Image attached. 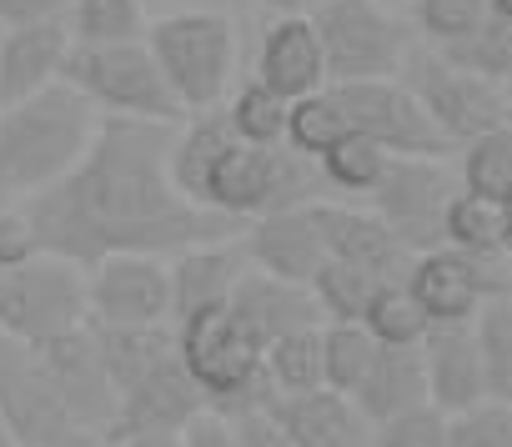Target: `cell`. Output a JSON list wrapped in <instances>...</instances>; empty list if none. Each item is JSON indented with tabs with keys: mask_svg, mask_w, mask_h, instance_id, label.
Wrapping results in <instances>:
<instances>
[{
	"mask_svg": "<svg viewBox=\"0 0 512 447\" xmlns=\"http://www.w3.org/2000/svg\"><path fill=\"white\" fill-rule=\"evenodd\" d=\"M171 121L101 116L91 151L41 196L26 201L41 252L96 267L116 252L176 257L196 242L241 237L246 221L196 206L171 181Z\"/></svg>",
	"mask_w": 512,
	"mask_h": 447,
	"instance_id": "cell-1",
	"label": "cell"
},
{
	"mask_svg": "<svg viewBox=\"0 0 512 447\" xmlns=\"http://www.w3.org/2000/svg\"><path fill=\"white\" fill-rule=\"evenodd\" d=\"M96 126L101 111L71 81L0 106V206H26L31 196L56 186L91 151Z\"/></svg>",
	"mask_w": 512,
	"mask_h": 447,
	"instance_id": "cell-2",
	"label": "cell"
},
{
	"mask_svg": "<svg viewBox=\"0 0 512 447\" xmlns=\"http://www.w3.org/2000/svg\"><path fill=\"white\" fill-rule=\"evenodd\" d=\"M176 352L196 387L206 392V407L236 417L246 407H272L277 387L267 377V347L256 342L231 307H211L176 322Z\"/></svg>",
	"mask_w": 512,
	"mask_h": 447,
	"instance_id": "cell-3",
	"label": "cell"
},
{
	"mask_svg": "<svg viewBox=\"0 0 512 447\" xmlns=\"http://www.w3.org/2000/svg\"><path fill=\"white\" fill-rule=\"evenodd\" d=\"M322 196H332V186L312 156H297L287 141L282 146H251V141L231 136V146L211 166L201 206H211L231 221H256L267 211L312 206Z\"/></svg>",
	"mask_w": 512,
	"mask_h": 447,
	"instance_id": "cell-4",
	"label": "cell"
},
{
	"mask_svg": "<svg viewBox=\"0 0 512 447\" xmlns=\"http://www.w3.org/2000/svg\"><path fill=\"white\" fill-rule=\"evenodd\" d=\"M146 46L176 91L181 111H211L231 91L236 71V31L221 11H176L146 26Z\"/></svg>",
	"mask_w": 512,
	"mask_h": 447,
	"instance_id": "cell-5",
	"label": "cell"
},
{
	"mask_svg": "<svg viewBox=\"0 0 512 447\" xmlns=\"http://www.w3.org/2000/svg\"><path fill=\"white\" fill-rule=\"evenodd\" d=\"M66 81L101 111V116H136V121H171L181 126L186 111L176 91L166 86L146 36L141 41H101V46H71Z\"/></svg>",
	"mask_w": 512,
	"mask_h": 447,
	"instance_id": "cell-6",
	"label": "cell"
},
{
	"mask_svg": "<svg viewBox=\"0 0 512 447\" xmlns=\"http://www.w3.org/2000/svg\"><path fill=\"white\" fill-rule=\"evenodd\" d=\"M86 322H91V287L81 262L36 252L21 267L0 272V337L41 347Z\"/></svg>",
	"mask_w": 512,
	"mask_h": 447,
	"instance_id": "cell-7",
	"label": "cell"
},
{
	"mask_svg": "<svg viewBox=\"0 0 512 447\" xmlns=\"http://www.w3.org/2000/svg\"><path fill=\"white\" fill-rule=\"evenodd\" d=\"M397 81L422 101V111L432 116V126L452 141V146H467L472 136L492 131L507 121V101H502V86L462 71L457 61H447L437 46H407L402 66H397Z\"/></svg>",
	"mask_w": 512,
	"mask_h": 447,
	"instance_id": "cell-8",
	"label": "cell"
},
{
	"mask_svg": "<svg viewBox=\"0 0 512 447\" xmlns=\"http://www.w3.org/2000/svg\"><path fill=\"white\" fill-rule=\"evenodd\" d=\"M0 417L16 447H101V437L71 417L41 352L16 337H0Z\"/></svg>",
	"mask_w": 512,
	"mask_h": 447,
	"instance_id": "cell-9",
	"label": "cell"
},
{
	"mask_svg": "<svg viewBox=\"0 0 512 447\" xmlns=\"http://www.w3.org/2000/svg\"><path fill=\"white\" fill-rule=\"evenodd\" d=\"M312 26L322 36L332 86L397 76V66L412 46L402 36V26L387 16L382 0H317Z\"/></svg>",
	"mask_w": 512,
	"mask_h": 447,
	"instance_id": "cell-10",
	"label": "cell"
},
{
	"mask_svg": "<svg viewBox=\"0 0 512 447\" xmlns=\"http://www.w3.org/2000/svg\"><path fill=\"white\" fill-rule=\"evenodd\" d=\"M462 191V176L442 156H392L382 181L372 186L367 206L397 232V242L417 257L442 247L447 201Z\"/></svg>",
	"mask_w": 512,
	"mask_h": 447,
	"instance_id": "cell-11",
	"label": "cell"
},
{
	"mask_svg": "<svg viewBox=\"0 0 512 447\" xmlns=\"http://www.w3.org/2000/svg\"><path fill=\"white\" fill-rule=\"evenodd\" d=\"M352 131L372 136L382 151L392 156H452L457 146L432 126V116L422 111V101L397 81V76H377V81H347L332 86Z\"/></svg>",
	"mask_w": 512,
	"mask_h": 447,
	"instance_id": "cell-12",
	"label": "cell"
},
{
	"mask_svg": "<svg viewBox=\"0 0 512 447\" xmlns=\"http://www.w3.org/2000/svg\"><path fill=\"white\" fill-rule=\"evenodd\" d=\"M502 262H507V252L467 257L457 247H432V252L412 257L407 287L422 302V312L432 317V327H457V322H472L492 292H502Z\"/></svg>",
	"mask_w": 512,
	"mask_h": 447,
	"instance_id": "cell-13",
	"label": "cell"
},
{
	"mask_svg": "<svg viewBox=\"0 0 512 447\" xmlns=\"http://www.w3.org/2000/svg\"><path fill=\"white\" fill-rule=\"evenodd\" d=\"M91 322L101 327H146L171 322V267L151 252H116L86 267Z\"/></svg>",
	"mask_w": 512,
	"mask_h": 447,
	"instance_id": "cell-14",
	"label": "cell"
},
{
	"mask_svg": "<svg viewBox=\"0 0 512 447\" xmlns=\"http://www.w3.org/2000/svg\"><path fill=\"white\" fill-rule=\"evenodd\" d=\"M36 352H41V362H46L56 392L66 397L71 417H76L91 437L111 442L116 387H111V372H106L101 347H96V337H91V322H86V327H71V332H61V337H51V342H41Z\"/></svg>",
	"mask_w": 512,
	"mask_h": 447,
	"instance_id": "cell-15",
	"label": "cell"
},
{
	"mask_svg": "<svg viewBox=\"0 0 512 447\" xmlns=\"http://www.w3.org/2000/svg\"><path fill=\"white\" fill-rule=\"evenodd\" d=\"M196 412H206V392L186 372L181 352H171V357H161L156 367H146L136 382H126L116 392L111 442H121L131 432H181Z\"/></svg>",
	"mask_w": 512,
	"mask_h": 447,
	"instance_id": "cell-16",
	"label": "cell"
},
{
	"mask_svg": "<svg viewBox=\"0 0 512 447\" xmlns=\"http://www.w3.org/2000/svg\"><path fill=\"white\" fill-rule=\"evenodd\" d=\"M312 221H317V232L327 242V257L367 267L382 282H402L412 272V252L397 242V232L372 206H357V201H342V196H322V201H312Z\"/></svg>",
	"mask_w": 512,
	"mask_h": 447,
	"instance_id": "cell-17",
	"label": "cell"
},
{
	"mask_svg": "<svg viewBox=\"0 0 512 447\" xmlns=\"http://www.w3.org/2000/svg\"><path fill=\"white\" fill-rule=\"evenodd\" d=\"M241 252L256 272H272L287 282H307L327 267V242L312 221V206H287V211H267L241 227Z\"/></svg>",
	"mask_w": 512,
	"mask_h": 447,
	"instance_id": "cell-18",
	"label": "cell"
},
{
	"mask_svg": "<svg viewBox=\"0 0 512 447\" xmlns=\"http://www.w3.org/2000/svg\"><path fill=\"white\" fill-rule=\"evenodd\" d=\"M71 46H76V36L66 21L6 26V36H0V106L26 101V96L66 81Z\"/></svg>",
	"mask_w": 512,
	"mask_h": 447,
	"instance_id": "cell-19",
	"label": "cell"
},
{
	"mask_svg": "<svg viewBox=\"0 0 512 447\" xmlns=\"http://www.w3.org/2000/svg\"><path fill=\"white\" fill-rule=\"evenodd\" d=\"M226 307L241 317V327L262 347H272L287 332H302V327H322L327 322L307 282H287V277L256 272V267L241 272V282H236V292H231Z\"/></svg>",
	"mask_w": 512,
	"mask_h": 447,
	"instance_id": "cell-20",
	"label": "cell"
},
{
	"mask_svg": "<svg viewBox=\"0 0 512 447\" xmlns=\"http://www.w3.org/2000/svg\"><path fill=\"white\" fill-rule=\"evenodd\" d=\"M422 367H427V402H437L447 417L487 402V367L472 322L457 327H432L422 337Z\"/></svg>",
	"mask_w": 512,
	"mask_h": 447,
	"instance_id": "cell-21",
	"label": "cell"
},
{
	"mask_svg": "<svg viewBox=\"0 0 512 447\" xmlns=\"http://www.w3.org/2000/svg\"><path fill=\"white\" fill-rule=\"evenodd\" d=\"M256 76H262L272 91H282L287 101L332 86L327 51H322V36H317L312 16H277L272 21V31L262 36V51H256Z\"/></svg>",
	"mask_w": 512,
	"mask_h": 447,
	"instance_id": "cell-22",
	"label": "cell"
},
{
	"mask_svg": "<svg viewBox=\"0 0 512 447\" xmlns=\"http://www.w3.org/2000/svg\"><path fill=\"white\" fill-rule=\"evenodd\" d=\"M272 417L287 427L297 447H372V422L357 412L352 397L317 387V392H277Z\"/></svg>",
	"mask_w": 512,
	"mask_h": 447,
	"instance_id": "cell-23",
	"label": "cell"
},
{
	"mask_svg": "<svg viewBox=\"0 0 512 447\" xmlns=\"http://www.w3.org/2000/svg\"><path fill=\"white\" fill-rule=\"evenodd\" d=\"M241 272H246V252H241L236 237L196 242V247L176 252V262H171V322L211 312V307H226L236 282H241Z\"/></svg>",
	"mask_w": 512,
	"mask_h": 447,
	"instance_id": "cell-24",
	"label": "cell"
},
{
	"mask_svg": "<svg viewBox=\"0 0 512 447\" xmlns=\"http://www.w3.org/2000/svg\"><path fill=\"white\" fill-rule=\"evenodd\" d=\"M357 412L377 427L417 402H427V367H422V347H377L372 372L362 377V387L352 392Z\"/></svg>",
	"mask_w": 512,
	"mask_h": 447,
	"instance_id": "cell-25",
	"label": "cell"
},
{
	"mask_svg": "<svg viewBox=\"0 0 512 447\" xmlns=\"http://www.w3.org/2000/svg\"><path fill=\"white\" fill-rule=\"evenodd\" d=\"M231 121H226V111L221 106H211V111H191L181 126H176V141H171V181L181 186V196H191L196 206H201V196H206V181H211V166H216V156L231 146Z\"/></svg>",
	"mask_w": 512,
	"mask_h": 447,
	"instance_id": "cell-26",
	"label": "cell"
},
{
	"mask_svg": "<svg viewBox=\"0 0 512 447\" xmlns=\"http://www.w3.org/2000/svg\"><path fill=\"white\" fill-rule=\"evenodd\" d=\"M91 337L101 347V362H106L116 392L126 382H136L146 367H156L161 357L176 352V322H146V327H101V322H91Z\"/></svg>",
	"mask_w": 512,
	"mask_h": 447,
	"instance_id": "cell-27",
	"label": "cell"
},
{
	"mask_svg": "<svg viewBox=\"0 0 512 447\" xmlns=\"http://www.w3.org/2000/svg\"><path fill=\"white\" fill-rule=\"evenodd\" d=\"M442 247H457V252H467V257H502V252H507V211H502V201L462 186V191L447 201Z\"/></svg>",
	"mask_w": 512,
	"mask_h": 447,
	"instance_id": "cell-28",
	"label": "cell"
},
{
	"mask_svg": "<svg viewBox=\"0 0 512 447\" xmlns=\"http://www.w3.org/2000/svg\"><path fill=\"white\" fill-rule=\"evenodd\" d=\"M231 131L251 146H282L287 141V116H292V101L282 91H272L262 76H251L231 91V101L221 106Z\"/></svg>",
	"mask_w": 512,
	"mask_h": 447,
	"instance_id": "cell-29",
	"label": "cell"
},
{
	"mask_svg": "<svg viewBox=\"0 0 512 447\" xmlns=\"http://www.w3.org/2000/svg\"><path fill=\"white\" fill-rule=\"evenodd\" d=\"M347 131H352V121H347V111H342V101H337L332 86H322V91L292 101V116H287V146H292L297 156L322 161Z\"/></svg>",
	"mask_w": 512,
	"mask_h": 447,
	"instance_id": "cell-30",
	"label": "cell"
},
{
	"mask_svg": "<svg viewBox=\"0 0 512 447\" xmlns=\"http://www.w3.org/2000/svg\"><path fill=\"white\" fill-rule=\"evenodd\" d=\"M362 327L377 337V347H422V337L432 332V317L422 312V302L412 297L407 277L402 282H382Z\"/></svg>",
	"mask_w": 512,
	"mask_h": 447,
	"instance_id": "cell-31",
	"label": "cell"
},
{
	"mask_svg": "<svg viewBox=\"0 0 512 447\" xmlns=\"http://www.w3.org/2000/svg\"><path fill=\"white\" fill-rule=\"evenodd\" d=\"M387 161H392V151H382V146H377L372 136H362V131H347L317 166H322L332 196H362V201H367L372 186L382 181Z\"/></svg>",
	"mask_w": 512,
	"mask_h": 447,
	"instance_id": "cell-32",
	"label": "cell"
},
{
	"mask_svg": "<svg viewBox=\"0 0 512 447\" xmlns=\"http://www.w3.org/2000/svg\"><path fill=\"white\" fill-rule=\"evenodd\" d=\"M372 362H377V337L362 322H322V367L332 392L352 397L372 372Z\"/></svg>",
	"mask_w": 512,
	"mask_h": 447,
	"instance_id": "cell-33",
	"label": "cell"
},
{
	"mask_svg": "<svg viewBox=\"0 0 512 447\" xmlns=\"http://www.w3.org/2000/svg\"><path fill=\"white\" fill-rule=\"evenodd\" d=\"M377 287H382L377 272L352 267V262H337V257H327V267L312 277V297H317V307H322L327 322H362L367 307H372V297H377Z\"/></svg>",
	"mask_w": 512,
	"mask_h": 447,
	"instance_id": "cell-34",
	"label": "cell"
},
{
	"mask_svg": "<svg viewBox=\"0 0 512 447\" xmlns=\"http://www.w3.org/2000/svg\"><path fill=\"white\" fill-rule=\"evenodd\" d=\"M477 347H482V367H487V392L497 402H512V297L492 292L477 317H472Z\"/></svg>",
	"mask_w": 512,
	"mask_h": 447,
	"instance_id": "cell-35",
	"label": "cell"
},
{
	"mask_svg": "<svg viewBox=\"0 0 512 447\" xmlns=\"http://www.w3.org/2000/svg\"><path fill=\"white\" fill-rule=\"evenodd\" d=\"M267 377L277 392H317L327 387V367H322V327H302L287 332L267 347Z\"/></svg>",
	"mask_w": 512,
	"mask_h": 447,
	"instance_id": "cell-36",
	"label": "cell"
},
{
	"mask_svg": "<svg viewBox=\"0 0 512 447\" xmlns=\"http://www.w3.org/2000/svg\"><path fill=\"white\" fill-rule=\"evenodd\" d=\"M437 51H442L447 61H457L462 71L492 81V86H507V81H512V21H502V16H492V11H487V21H482L472 36H462V41H452V46H437Z\"/></svg>",
	"mask_w": 512,
	"mask_h": 447,
	"instance_id": "cell-37",
	"label": "cell"
},
{
	"mask_svg": "<svg viewBox=\"0 0 512 447\" xmlns=\"http://www.w3.org/2000/svg\"><path fill=\"white\" fill-rule=\"evenodd\" d=\"M457 176H462L467 191H482V196L507 201L512 196V121L472 136L462 146V171Z\"/></svg>",
	"mask_w": 512,
	"mask_h": 447,
	"instance_id": "cell-38",
	"label": "cell"
},
{
	"mask_svg": "<svg viewBox=\"0 0 512 447\" xmlns=\"http://www.w3.org/2000/svg\"><path fill=\"white\" fill-rule=\"evenodd\" d=\"M66 26L81 46H101V41H141L151 21L141 0H76Z\"/></svg>",
	"mask_w": 512,
	"mask_h": 447,
	"instance_id": "cell-39",
	"label": "cell"
},
{
	"mask_svg": "<svg viewBox=\"0 0 512 447\" xmlns=\"http://www.w3.org/2000/svg\"><path fill=\"white\" fill-rule=\"evenodd\" d=\"M447 447H512V402H477L447 417Z\"/></svg>",
	"mask_w": 512,
	"mask_h": 447,
	"instance_id": "cell-40",
	"label": "cell"
},
{
	"mask_svg": "<svg viewBox=\"0 0 512 447\" xmlns=\"http://www.w3.org/2000/svg\"><path fill=\"white\" fill-rule=\"evenodd\" d=\"M372 447H447V412L437 402H417L372 427Z\"/></svg>",
	"mask_w": 512,
	"mask_h": 447,
	"instance_id": "cell-41",
	"label": "cell"
},
{
	"mask_svg": "<svg viewBox=\"0 0 512 447\" xmlns=\"http://www.w3.org/2000/svg\"><path fill=\"white\" fill-rule=\"evenodd\" d=\"M487 21V0H417V31L427 46H452Z\"/></svg>",
	"mask_w": 512,
	"mask_h": 447,
	"instance_id": "cell-42",
	"label": "cell"
},
{
	"mask_svg": "<svg viewBox=\"0 0 512 447\" xmlns=\"http://www.w3.org/2000/svg\"><path fill=\"white\" fill-rule=\"evenodd\" d=\"M36 252H41V242H36V227H31L26 206H0V272L21 267Z\"/></svg>",
	"mask_w": 512,
	"mask_h": 447,
	"instance_id": "cell-43",
	"label": "cell"
},
{
	"mask_svg": "<svg viewBox=\"0 0 512 447\" xmlns=\"http://www.w3.org/2000/svg\"><path fill=\"white\" fill-rule=\"evenodd\" d=\"M231 422H236L241 447H297V442L287 437V427L272 417V407H246V412H236Z\"/></svg>",
	"mask_w": 512,
	"mask_h": 447,
	"instance_id": "cell-44",
	"label": "cell"
},
{
	"mask_svg": "<svg viewBox=\"0 0 512 447\" xmlns=\"http://www.w3.org/2000/svg\"><path fill=\"white\" fill-rule=\"evenodd\" d=\"M181 442H186V447H241L236 422H231L226 412H216V407L196 412V417L181 427Z\"/></svg>",
	"mask_w": 512,
	"mask_h": 447,
	"instance_id": "cell-45",
	"label": "cell"
},
{
	"mask_svg": "<svg viewBox=\"0 0 512 447\" xmlns=\"http://www.w3.org/2000/svg\"><path fill=\"white\" fill-rule=\"evenodd\" d=\"M76 0H0V26H36V21H66Z\"/></svg>",
	"mask_w": 512,
	"mask_h": 447,
	"instance_id": "cell-46",
	"label": "cell"
},
{
	"mask_svg": "<svg viewBox=\"0 0 512 447\" xmlns=\"http://www.w3.org/2000/svg\"><path fill=\"white\" fill-rule=\"evenodd\" d=\"M116 447H186V442H181V432H131Z\"/></svg>",
	"mask_w": 512,
	"mask_h": 447,
	"instance_id": "cell-47",
	"label": "cell"
},
{
	"mask_svg": "<svg viewBox=\"0 0 512 447\" xmlns=\"http://www.w3.org/2000/svg\"><path fill=\"white\" fill-rule=\"evenodd\" d=\"M251 6L277 11V16H312V11H317V0H251Z\"/></svg>",
	"mask_w": 512,
	"mask_h": 447,
	"instance_id": "cell-48",
	"label": "cell"
},
{
	"mask_svg": "<svg viewBox=\"0 0 512 447\" xmlns=\"http://www.w3.org/2000/svg\"><path fill=\"white\" fill-rule=\"evenodd\" d=\"M487 11L502 16V21H512V0H487Z\"/></svg>",
	"mask_w": 512,
	"mask_h": 447,
	"instance_id": "cell-49",
	"label": "cell"
},
{
	"mask_svg": "<svg viewBox=\"0 0 512 447\" xmlns=\"http://www.w3.org/2000/svg\"><path fill=\"white\" fill-rule=\"evenodd\" d=\"M502 292L512 297V252H507V262H502Z\"/></svg>",
	"mask_w": 512,
	"mask_h": 447,
	"instance_id": "cell-50",
	"label": "cell"
},
{
	"mask_svg": "<svg viewBox=\"0 0 512 447\" xmlns=\"http://www.w3.org/2000/svg\"><path fill=\"white\" fill-rule=\"evenodd\" d=\"M502 211H507V252H512V196L502 201Z\"/></svg>",
	"mask_w": 512,
	"mask_h": 447,
	"instance_id": "cell-51",
	"label": "cell"
},
{
	"mask_svg": "<svg viewBox=\"0 0 512 447\" xmlns=\"http://www.w3.org/2000/svg\"><path fill=\"white\" fill-rule=\"evenodd\" d=\"M0 447H16V437H11V427H6V417H0Z\"/></svg>",
	"mask_w": 512,
	"mask_h": 447,
	"instance_id": "cell-52",
	"label": "cell"
},
{
	"mask_svg": "<svg viewBox=\"0 0 512 447\" xmlns=\"http://www.w3.org/2000/svg\"><path fill=\"white\" fill-rule=\"evenodd\" d=\"M502 101H507V121H512V81L502 86Z\"/></svg>",
	"mask_w": 512,
	"mask_h": 447,
	"instance_id": "cell-53",
	"label": "cell"
},
{
	"mask_svg": "<svg viewBox=\"0 0 512 447\" xmlns=\"http://www.w3.org/2000/svg\"><path fill=\"white\" fill-rule=\"evenodd\" d=\"M382 6H397V0H382Z\"/></svg>",
	"mask_w": 512,
	"mask_h": 447,
	"instance_id": "cell-54",
	"label": "cell"
}]
</instances>
